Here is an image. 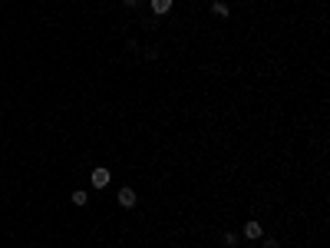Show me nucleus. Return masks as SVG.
Listing matches in <instances>:
<instances>
[{
  "label": "nucleus",
  "mask_w": 330,
  "mask_h": 248,
  "mask_svg": "<svg viewBox=\"0 0 330 248\" xmlns=\"http://www.w3.org/2000/svg\"><path fill=\"white\" fill-rule=\"evenodd\" d=\"M152 10L155 14H169L172 10V0H152Z\"/></svg>",
  "instance_id": "nucleus-4"
},
{
  "label": "nucleus",
  "mask_w": 330,
  "mask_h": 248,
  "mask_svg": "<svg viewBox=\"0 0 330 248\" xmlns=\"http://www.w3.org/2000/svg\"><path fill=\"white\" fill-rule=\"evenodd\" d=\"M89 182H93L96 189H106V185H109V169L96 166V169H93V176H89Z\"/></svg>",
  "instance_id": "nucleus-1"
},
{
  "label": "nucleus",
  "mask_w": 330,
  "mask_h": 248,
  "mask_svg": "<svg viewBox=\"0 0 330 248\" xmlns=\"http://www.w3.org/2000/svg\"><path fill=\"white\" fill-rule=\"evenodd\" d=\"M241 235H244V238H261V235H264V228H261L258 222H248V225L241 228Z\"/></svg>",
  "instance_id": "nucleus-3"
},
{
  "label": "nucleus",
  "mask_w": 330,
  "mask_h": 248,
  "mask_svg": "<svg viewBox=\"0 0 330 248\" xmlns=\"http://www.w3.org/2000/svg\"><path fill=\"white\" fill-rule=\"evenodd\" d=\"M212 14H215V17H228V14H231V10H228V7H225V4H215V7H212Z\"/></svg>",
  "instance_id": "nucleus-7"
},
{
  "label": "nucleus",
  "mask_w": 330,
  "mask_h": 248,
  "mask_svg": "<svg viewBox=\"0 0 330 248\" xmlns=\"http://www.w3.org/2000/svg\"><path fill=\"white\" fill-rule=\"evenodd\" d=\"M264 248H281V245H277V238H264Z\"/></svg>",
  "instance_id": "nucleus-8"
},
{
  "label": "nucleus",
  "mask_w": 330,
  "mask_h": 248,
  "mask_svg": "<svg viewBox=\"0 0 330 248\" xmlns=\"http://www.w3.org/2000/svg\"><path fill=\"white\" fill-rule=\"evenodd\" d=\"M119 205H122V208H132L135 205V192L129 189V185H126V189H119Z\"/></svg>",
  "instance_id": "nucleus-2"
},
{
  "label": "nucleus",
  "mask_w": 330,
  "mask_h": 248,
  "mask_svg": "<svg viewBox=\"0 0 330 248\" xmlns=\"http://www.w3.org/2000/svg\"><path fill=\"white\" fill-rule=\"evenodd\" d=\"M221 241H225L228 248H235L238 245V232H225V235H221Z\"/></svg>",
  "instance_id": "nucleus-5"
},
{
  "label": "nucleus",
  "mask_w": 330,
  "mask_h": 248,
  "mask_svg": "<svg viewBox=\"0 0 330 248\" xmlns=\"http://www.w3.org/2000/svg\"><path fill=\"white\" fill-rule=\"evenodd\" d=\"M73 205H86V192H83V189L73 192Z\"/></svg>",
  "instance_id": "nucleus-6"
},
{
  "label": "nucleus",
  "mask_w": 330,
  "mask_h": 248,
  "mask_svg": "<svg viewBox=\"0 0 330 248\" xmlns=\"http://www.w3.org/2000/svg\"><path fill=\"white\" fill-rule=\"evenodd\" d=\"M122 4H126V7H135V4H139V0H122Z\"/></svg>",
  "instance_id": "nucleus-9"
}]
</instances>
